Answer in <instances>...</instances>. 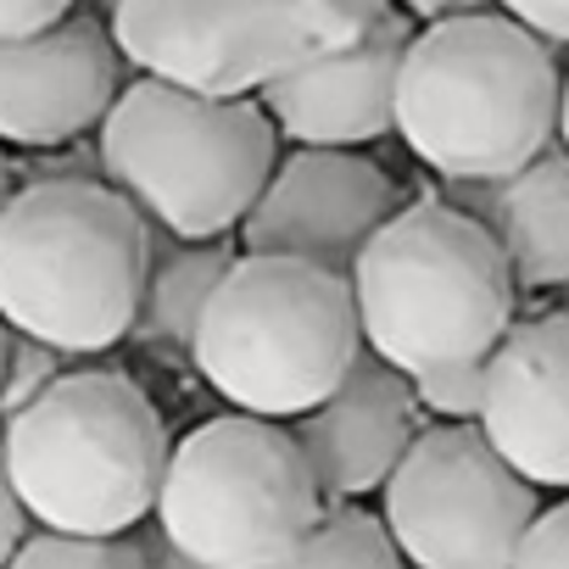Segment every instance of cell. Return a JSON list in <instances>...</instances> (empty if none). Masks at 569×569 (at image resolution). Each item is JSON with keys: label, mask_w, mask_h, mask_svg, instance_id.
Listing matches in <instances>:
<instances>
[{"label": "cell", "mask_w": 569, "mask_h": 569, "mask_svg": "<svg viewBox=\"0 0 569 569\" xmlns=\"http://www.w3.org/2000/svg\"><path fill=\"white\" fill-rule=\"evenodd\" d=\"M279 162V129L257 96H207L134 79L101 118V173L162 234L218 240L240 229Z\"/></svg>", "instance_id": "cell-5"}, {"label": "cell", "mask_w": 569, "mask_h": 569, "mask_svg": "<svg viewBox=\"0 0 569 569\" xmlns=\"http://www.w3.org/2000/svg\"><path fill=\"white\" fill-rule=\"evenodd\" d=\"M402 558L397 536L386 519H375L369 508H358V497H325L313 530L297 547V563H369V569H391Z\"/></svg>", "instance_id": "cell-17"}, {"label": "cell", "mask_w": 569, "mask_h": 569, "mask_svg": "<svg viewBox=\"0 0 569 569\" xmlns=\"http://www.w3.org/2000/svg\"><path fill=\"white\" fill-rule=\"evenodd\" d=\"M402 7L419 18V23H436V18H463V12H491L497 0H402Z\"/></svg>", "instance_id": "cell-25"}, {"label": "cell", "mask_w": 569, "mask_h": 569, "mask_svg": "<svg viewBox=\"0 0 569 569\" xmlns=\"http://www.w3.org/2000/svg\"><path fill=\"white\" fill-rule=\"evenodd\" d=\"M552 40L508 12L413 29L397 73V134L436 179H502L558 140Z\"/></svg>", "instance_id": "cell-1"}, {"label": "cell", "mask_w": 569, "mask_h": 569, "mask_svg": "<svg viewBox=\"0 0 569 569\" xmlns=\"http://www.w3.org/2000/svg\"><path fill=\"white\" fill-rule=\"evenodd\" d=\"M29 508H23V497H18V486H12V475H7V447H0V563H12V552H18V541L29 536Z\"/></svg>", "instance_id": "cell-24"}, {"label": "cell", "mask_w": 569, "mask_h": 569, "mask_svg": "<svg viewBox=\"0 0 569 569\" xmlns=\"http://www.w3.org/2000/svg\"><path fill=\"white\" fill-rule=\"evenodd\" d=\"M146 558H151V552H146L129 530H118V536H96V530H51V525H40L34 536H23L18 552H12V563H23V569H46V563L129 569V563H146Z\"/></svg>", "instance_id": "cell-18"}, {"label": "cell", "mask_w": 569, "mask_h": 569, "mask_svg": "<svg viewBox=\"0 0 569 569\" xmlns=\"http://www.w3.org/2000/svg\"><path fill=\"white\" fill-rule=\"evenodd\" d=\"M358 352L352 273L284 251H246L212 284L190 363L229 408L302 419L347 380Z\"/></svg>", "instance_id": "cell-3"}, {"label": "cell", "mask_w": 569, "mask_h": 569, "mask_svg": "<svg viewBox=\"0 0 569 569\" xmlns=\"http://www.w3.org/2000/svg\"><path fill=\"white\" fill-rule=\"evenodd\" d=\"M480 430L530 486H569V308L508 325L486 352Z\"/></svg>", "instance_id": "cell-13"}, {"label": "cell", "mask_w": 569, "mask_h": 569, "mask_svg": "<svg viewBox=\"0 0 569 569\" xmlns=\"http://www.w3.org/2000/svg\"><path fill=\"white\" fill-rule=\"evenodd\" d=\"M62 358H68V352H57V347H46V341L12 330V347H7V380H0V419H7L12 408H23L34 391H46V386L62 375Z\"/></svg>", "instance_id": "cell-20"}, {"label": "cell", "mask_w": 569, "mask_h": 569, "mask_svg": "<svg viewBox=\"0 0 569 569\" xmlns=\"http://www.w3.org/2000/svg\"><path fill=\"white\" fill-rule=\"evenodd\" d=\"M413 40V12L386 7V18L325 62H308L257 90L273 129L297 146H369L397 129V73Z\"/></svg>", "instance_id": "cell-12"}, {"label": "cell", "mask_w": 569, "mask_h": 569, "mask_svg": "<svg viewBox=\"0 0 569 569\" xmlns=\"http://www.w3.org/2000/svg\"><path fill=\"white\" fill-rule=\"evenodd\" d=\"M441 196L463 212H475L519 291H569V146H541L525 168L502 179H441Z\"/></svg>", "instance_id": "cell-15"}, {"label": "cell", "mask_w": 569, "mask_h": 569, "mask_svg": "<svg viewBox=\"0 0 569 569\" xmlns=\"http://www.w3.org/2000/svg\"><path fill=\"white\" fill-rule=\"evenodd\" d=\"M325 508L319 475L297 441L262 413H223L179 436L157 491V530L173 558L201 569L297 563Z\"/></svg>", "instance_id": "cell-7"}, {"label": "cell", "mask_w": 569, "mask_h": 569, "mask_svg": "<svg viewBox=\"0 0 569 569\" xmlns=\"http://www.w3.org/2000/svg\"><path fill=\"white\" fill-rule=\"evenodd\" d=\"M413 397L436 419H480V408H486V358L419 369L413 375Z\"/></svg>", "instance_id": "cell-19"}, {"label": "cell", "mask_w": 569, "mask_h": 569, "mask_svg": "<svg viewBox=\"0 0 569 569\" xmlns=\"http://www.w3.org/2000/svg\"><path fill=\"white\" fill-rule=\"evenodd\" d=\"M386 525L402 558L425 569H502L519 563L536 486L469 419L419 430L380 486Z\"/></svg>", "instance_id": "cell-9"}, {"label": "cell", "mask_w": 569, "mask_h": 569, "mask_svg": "<svg viewBox=\"0 0 569 569\" xmlns=\"http://www.w3.org/2000/svg\"><path fill=\"white\" fill-rule=\"evenodd\" d=\"M7 475L34 525L118 536L157 513L168 430L157 402L107 369L57 375L0 425Z\"/></svg>", "instance_id": "cell-6"}, {"label": "cell", "mask_w": 569, "mask_h": 569, "mask_svg": "<svg viewBox=\"0 0 569 569\" xmlns=\"http://www.w3.org/2000/svg\"><path fill=\"white\" fill-rule=\"evenodd\" d=\"M391 212L397 184L380 162L358 157L352 146H297L284 162H273L262 196L240 218V240L246 251H284L352 273L358 251Z\"/></svg>", "instance_id": "cell-10"}, {"label": "cell", "mask_w": 569, "mask_h": 569, "mask_svg": "<svg viewBox=\"0 0 569 569\" xmlns=\"http://www.w3.org/2000/svg\"><path fill=\"white\" fill-rule=\"evenodd\" d=\"M123 51L112 23L68 12L40 34L0 40V140L12 146H68L112 112L123 96Z\"/></svg>", "instance_id": "cell-11"}, {"label": "cell", "mask_w": 569, "mask_h": 569, "mask_svg": "<svg viewBox=\"0 0 569 569\" xmlns=\"http://www.w3.org/2000/svg\"><path fill=\"white\" fill-rule=\"evenodd\" d=\"M508 18H519L525 29H536L552 46H569V0H497Z\"/></svg>", "instance_id": "cell-23"}, {"label": "cell", "mask_w": 569, "mask_h": 569, "mask_svg": "<svg viewBox=\"0 0 569 569\" xmlns=\"http://www.w3.org/2000/svg\"><path fill=\"white\" fill-rule=\"evenodd\" d=\"M234 257L218 246V240H184L162 257H151V273H146V291H140V313H134V341L151 347L157 358H190L196 347V330H201V313L212 302V284L223 279Z\"/></svg>", "instance_id": "cell-16"}, {"label": "cell", "mask_w": 569, "mask_h": 569, "mask_svg": "<svg viewBox=\"0 0 569 569\" xmlns=\"http://www.w3.org/2000/svg\"><path fill=\"white\" fill-rule=\"evenodd\" d=\"M73 12V0H0V40H18V34H40L57 18Z\"/></svg>", "instance_id": "cell-22"}, {"label": "cell", "mask_w": 569, "mask_h": 569, "mask_svg": "<svg viewBox=\"0 0 569 569\" xmlns=\"http://www.w3.org/2000/svg\"><path fill=\"white\" fill-rule=\"evenodd\" d=\"M419 397L413 375L386 363L380 352H358L347 380L313 402L297 425V441L319 475L325 497H369L386 486V475L402 463V452L419 436Z\"/></svg>", "instance_id": "cell-14"}, {"label": "cell", "mask_w": 569, "mask_h": 569, "mask_svg": "<svg viewBox=\"0 0 569 569\" xmlns=\"http://www.w3.org/2000/svg\"><path fill=\"white\" fill-rule=\"evenodd\" d=\"M7 196H12V168H7V157H0V207H7Z\"/></svg>", "instance_id": "cell-28"}, {"label": "cell", "mask_w": 569, "mask_h": 569, "mask_svg": "<svg viewBox=\"0 0 569 569\" xmlns=\"http://www.w3.org/2000/svg\"><path fill=\"white\" fill-rule=\"evenodd\" d=\"M157 240L151 218L101 179H40L0 207V319L68 358L134 330Z\"/></svg>", "instance_id": "cell-2"}, {"label": "cell", "mask_w": 569, "mask_h": 569, "mask_svg": "<svg viewBox=\"0 0 569 569\" xmlns=\"http://www.w3.org/2000/svg\"><path fill=\"white\" fill-rule=\"evenodd\" d=\"M519 563H569V502L530 519V530L519 541Z\"/></svg>", "instance_id": "cell-21"}, {"label": "cell", "mask_w": 569, "mask_h": 569, "mask_svg": "<svg viewBox=\"0 0 569 569\" xmlns=\"http://www.w3.org/2000/svg\"><path fill=\"white\" fill-rule=\"evenodd\" d=\"M558 140L569 146V79H563V101H558Z\"/></svg>", "instance_id": "cell-26"}, {"label": "cell", "mask_w": 569, "mask_h": 569, "mask_svg": "<svg viewBox=\"0 0 569 569\" xmlns=\"http://www.w3.org/2000/svg\"><path fill=\"white\" fill-rule=\"evenodd\" d=\"M7 347H12V330H7V319H0V380H7Z\"/></svg>", "instance_id": "cell-27"}, {"label": "cell", "mask_w": 569, "mask_h": 569, "mask_svg": "<svg viewBox=\"0 0 569 569\" xmlns=\"http://www.w3.org/2000/svg\"><path fill=\"white\" fill-rule=\"evenodd\" d=\"M363 347L402 375L486 358L513 325L519 279L497 234L447 196L397 207L352 262Z\"/></svg>", "instance_id": "cell-4"}, {"label": "cell", "mask_w": 569, "mask_h": 569, "mask_svg": "<svg viewBox=\"0 0 569 569\" xmlns=\"http://www.w3.org/2000/svg\"><path fill=\"white\" fill-rule=\"evenodd\" d=\"M391 0H112V40L129 68L207 96L262 84L352 51Z\"/></svg>", "instance_id": "cell-8"}]
</instances>
